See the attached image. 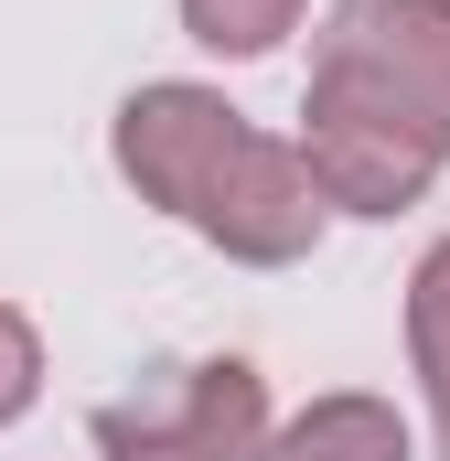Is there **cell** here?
Segmentation results:
<instances>
[{"label": "cell", "instance_id": "obj_1", "mask_svg": "<svg viewBox=\"0 0 450 461\" xmlns=\"http://www.w3.org/2000/svg\"><path fill=\"white\" fill-rule=\"evenodd\" d=\"M301 108L386 118L450 161V0H333L311 32Z\"/></svg>", "mask_w": 450, "mask_h": 461}, {"label": "cell", "instance_id": "obj_2", "mask_svg": "<svg viewBox=\"0 0 450 461\" xmlns=\"http://www.w3.org/2000/svg\"><path fill=\"white\" fill-rule=\"evenodd\" d=\"M97 461H257L268 440V375L247 354H194L161 365L140 397H108L86 419Z\"/></svg>", "mask_w": 450, "mask_h": 461}, {"label": "cell", "instance_id": "obj_3", "mask_svg": "<svg viewBox=\"0 0 450 461\" xmlns=\"http://www.w3.org/2000/svg\"><path fill=\"white\" fill-rule=\"evenodd\" d=\"M257 118L236 108L225 86L204 76H150V86H129L108 118V161L118 183L150 204V215H172V226H194V204L215 194V172L236 161V140H247Z\"/></svg>", "mask_w": 450, "mask_h": 461}, {"label": "cell", "instance_id": "obj_4", "mask_svg": "<svg viewBox=\"0 0 450 461\" xmlns=\"http://www.w3.org/2000/svg\"><path fill=\"white\" fill-rule=\"evenodd\" d=\"M322 226H333V204L311 194L301 140H279V129H247L236 161L215 172V194L194 204V236L215 258H236V268H301L322 247Z\"/></svg>", "mask_w": 450, "mask_h": 461}, {"label": "cell", "instance_id": "obj_5", "mask_svg": "<svg viewBox=\"0 0 450 461\" xmlns=\"http://www.w3.org/2000/svg\"><path fill=\"white\" fill-rule=\"evenodd\" d=\"M257 461H418V429L397 419V397H375V386H333V397L268 419Z\"/></svg>", "mask_w": 450, "mask_h": 461}, {"label": "cell", "instance_id": "obj_6", "mask_svg": "<svg viewBox=\"0 0 450 461\" xmlns=\"http://www.w3.org/2000/svg\"><path fill=\"white\" fill-rule=\"evenodd\" d=\"M408 365L429 397V451L450 461V236L408 268Z\"/></svg>", "mask_w": 450, "mask_h": 461}, {"label": "cell", "instance_id": "obj_7", "mask_svg": "<svg viewBox=\"0 0 450 461\" xmlns=\"http://www.w3.org/2000/svg\"><path fill=\"white\" fill-rule=\"evenodd\" d=\"M301 11L311 0H183V32L204 54H225V65H257V54H279L301 32Z\"/></svg>", "mask_w": 450, "mask_h": 461}, {"label": "cell", "instance_id": "obj_8", "mask_svg": "<svg viewBox=\"0 0 450 461\" xmlns=\"http://www.w3.org/2000/svg\"><path fill=\"white\" fill-rule=\"evenodd\" d=\"M32 397H43V322L22 301H0V429L32 419Z\"/></svg>", "mask_w": 450, "mask_h": 461}]
</instances>
